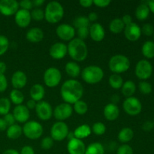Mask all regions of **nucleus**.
<instances>
[{
    "mask_svg": "<svg viewBox=\"0 0 154 154\" xmlns=\"http://www.w3.org/2000/svg\"><path fill=\"white\" fill-rule=\"evenodd\" d=\"M62 99L66 103L72 105L81 100L84 95V87L78 81L70 79L65 81L60 89Z\"/></svg>",
    "mask_w": 154,
    "mask_h": 154,
    "instance_id": "obj_1",
    "label": "nucleus"
},
{
    "mask_svg": "<svg viewBox=\"0 0 154 154\" xmlns=\"http://www.w3.org/2000/svg\"><path fill=\"white\" fill-rule=\"evenodd\" d=\"M69 57L76 62H82L87 59L88 48L83 40L78 38L72 39L67 46Z\"/></svg>",
    "mask_w": 154,
    "mask_h": 154,
    "instance_id": "obj_2",
    "label": "nucleus"
},
{
    "mask_svg": "<svg viewBox=\"0 0 154 154\" xmlns=\"http://www.w3.org/2000/svg\"><path fill=\"white\" fill-rule=\"evenodd\" d=\"M64 16V8L60 2L56 1L50 2L45 10V19L49 23H57Z\"/></svg>",
    "mask_w": 154,
    "mask_h": 154,
    "instance_id": "obj_3",
    "label": "nucleus"
},
{
    "mask_svg": "<svg viewBox=\"0 0 154 154\" xmlns=\"http://www.w3.org/2000/svg\"><path fill=\"white\" fill-rule=\"evenodd\" d=\"M108 66L113 73L119 75L129 70L130 68V60L126 56L117 54L110 59Z\"/></svg>",
    "mask_w": 154,
    "mask_h": 154,
    "instance_id": "obj_4",
    "label": "nucleus"
},
{
    "mask_svg": "<svg viewBox=\"0 0 154 154\" xmlns=\"http://www.w3.org/2000/svg\"><path fill=\"white\" fill-rule=\"evenodd\" d=\"M81 77L87 84H96L103 79L104 72L99 66H90L83 69Z\"/></svg>",
    "mask_w": 154,
    "mask_h": 154,
    "instance_id": "obj_5",
    "label": "nucleus"
},
{
    "mask_svg": "<svg viewBox=\"0 0 154 154\" xmlns=\"http://www.w3.org/2000/svg\"><path fill=\"white\" fill-rule=\"evenodd\" d=\"M23 133L30 140L38 139L43 134V127L37 121H28L23 126Z\"/></svg>",
    "mask_w": 154,
    "mask_h": 154,
    "instance_id": "obj_6",
    "label": "nucleus"
},
{
    "mask_svg": "<svg viewBox=\"0 0 154 154\" xmlns=\"http://www.w3.org/2000/svg\"><path fill=\"white\" fill-rule=\"evenodd\" d=\"M62 79L61 72L55 67L48 68L44 74V82L47 87L54 88L60 84Z\"/></svg>",
    "mask_w": 154,
    "mask_h": 154,
    "instance_id": "obj_7",
    "label": "nucleus"
},
{
    "mask_svg": "<svg viewBox=\"0 0 154 154\" xmlns=\"http://www.w3.org/2000/svg\"><path fill=\"white\" fill-rule=\"evenodd\" d=\"M69 132V126L65 122L58 121L51 129V137L54 141H62L66 138Z\"/></svg>",
    "mask_w": 154,
    "mask_h": 154,
    "instance_id": "obj_8",
    "label": "nucleus"
},
{
    "mask_svg": "<svg viewBox=\"0 0 154 154\" xmlns=\"http://www.w3.org/2000/svg\"><path fill=\"white\" fill-rule=\"evenodd\" d=\"M135 72L137 78L142 81H146L152 75L153 66L148 60H141L136 64Z\"/></svg>",
    "mask_w": 154,
    "mask_h": 154,
    "instance_id": "obj_9",
    "label": "nucleus"
},
{
    "mask_svg": "<svg viewBox=\"0 0 154 154\" xmlns=\"http://www.w3.org/2000/svg\"><path fill=\"white\" fill-rule=\"evenodd\" d=\"M123 108L129 115L137 116L141 112L142 105L139 99L132 96L125 99L123 103Z\"/></svg>",
    "mask_w": 154,
    "mask_h": 154,
    "instance_id": "obj_10",
    "label": "nucleus"
},
{
    "mask_svg": "<svg viewBox=\"0 0 154 154\" xmlns=\"http://www.w3.org/2000/svg\"><path fill=\"white\" fill-rule=\"evenodd\" d=\"M56 34L61 40L66 42H71L75 38L76 31L75 27L67 23H63L59 25L56 29Z\"/></svg>",
    "mask_w": 154,
    "mask_h": 154,
    "instance_id": "obj_11",
    "label": "nucleus"
},
{
    "mask_svg": "<svg viewBox=\"0 0 154 154\" xmlns=\"http://www.w3.org/2000/svg\"><path fill=\"white\" fill-rule=\"evenodd\" d=\"M35 112L38 117L43 121L49 120L53 116V108L51 104L45 101L37 102Z\"/></svg>",
    "mask_w": 154,
    "mask_h": 154,
    "instance_id": "obj_12",
    "label": "nucleus"
},
{
    "mask_svg": "<svg viewBox=\"0 0 154 154\" xmlns=\"http://www.w3.org/2000/svg\"><path fill=\"white\" fill-rule=\"evenodd\" d=\"M72 113H73V108L72 105L66 102L57 105L53 111L54 117L59 121H63L66 119H69L72 115Z\"/></svg>",
    "mask_w": 154,
    "mask_h": 154,
    "instance_id": "obj_13",
    "label": "nucleus"
},
{
    "mask_svg": "<svg viewBox=\"0 0 154 154\" xmlns=\"http://www.w3.org/2000/svg\"><path fill=\"white\" fill-rule=\"evenodd\" d=\"M19 2L15 0H1L0 13L4 16L14 15L19 10Z\"/></svg>",
    "mask_w": 154,
    "mask_h": 154,
    "instance_id": "obj_14",
    "label": "nucleus"
},
{
    "mask_svg": "<svg viewBox=\"0 0 154 154\" xmlns=\"http://www.w3.org/2000/svg\"><path fill=\"white\" fill-rule=\"evenodd\" d=\"M124 35L126 39L130 42H136L141 35V29L135 23L132 22L129 25L126 26L124 29Z\"/></svg>",
    "mask_w": 154,
    "mask_h": 154,
    "instance_id": "obj_15",
    "label": "nucleus"
},
{
    "mask_svg": "<svg viewBox=\"0 0 154 154\" xmlns=\"http://www.w3.org/2000/svg\"><path fill=\"white\" fill-rule=\"evenodd\" d=\"M68 54L67 45L62 42H57L51 45L49 50V54L54 60H62Z\"/></svg>",
    "mask_w": 154,
    "mask_h": 154,
    "instance_id": "obj_16",
    "label": "nucleus"
},
{
    "mask_svg": "<svg viewBox=\"0 0 154 154\" xmlns=\"http://www.w3.org/2000/svg\"><path fill=\"white\" fill-rule=\"evenodd\" d=\"M32 20L29 11L20 9L14 14V21L20 28H26L29 25Z\"/></svg>",
    "mask_w": 154,
    "mask_h": 154,
    "instance_id": "obj_17",
    "label": "nucleus"
},
{
    "mask_svg": "<svg viewBox=\"0 0 154 154\" xmlns=\"http://www.w3.org/2000/svg\"><path fill=\"white\" fill-rule=\"evenodd\" d=\"M13 115L16 121L20 123H26L28 122L30 117L29 110L26 108V105H17L13 111Z\"/></svg>",
    "mask_w": 154,
    "mask_h": 154,
    "instance_id": "obj_18",
    "label": "nucleus"
},
{
    "mask_svg": "<svg viewBox=\"0 0 154 154\" xmlns=\"http://www.w3.org/2000/svg\"><path fill=\"white\" fill-rule=\"evenodd\" d=\"M89 35L92 40L96 42H102L105 36V31L104 27L99 23H95L90 26Z\"/></svg>",
    "mask_w": 154,
    "mask_h": 154,
    "instance_id": "obj_19",
    "label": "nucleus"
},
{
    "mask_svg": "<svg viewBox=\"0 0 154 154\" xmlns=\"http://www.w3.org/2000/svg\"><path fill=\"white\" fill-rule=\"evenodd\" d=\"M67 150L69 154H84L86 146L82 140L75 138L69 141L67 144Z\"/></svg>",
    "mask_w": 154,
    "mask_h": 154,
    "instance_id": "obj_20",
    "label": "nucleus"
},
{
    "mask_svg": "<svg viewBox=\"0 0 154 154\" xmlns=\"http://www.w3.org/2000/svg\"><path fill=\"white\" fill-rule=\"evenodd\" d=\"M27 77L26 75L22 71H17L13 74L11 77V84L16 90L22 89L26 85Z\"/></svg>",
    "mask_w": 154,
    "mask_h": 154,
    "instance_id": "obj_21",
    "label": "nucleus"
},
{
    "mask_svg": "<svg viewBox=\"0 0 154 154\" xmlns=\"http://www.w3.org/2000/svg\"><path fill=\"white\" fill-rule=\"evenodd\" d=\"M104 116L108 121H114L120 115V109L114 103H109L104 108Z\"/></svg>",
    "mask_w": 154,
    "mask_h": 154,
    "instance_id": "obj_22",
    "label": "nucleus"
},
{
    "mask_svg": "<svg viewBox=\"0 0 154 154\" xmlns=\"http://www.w3.org/2000/svg\"><path fill=\"white\" fill-rule=\"evenodd\" d=\"M26 38L27 41L31 43H38L44 38V32L42 29L38 27L31 28L26 34Z\"/></svg>",
    "mask_w": 154,
    "mask_h": 154,
    "instance_id": "obj_23",
    "label": "nucleus"
},
{
    "mask_svg": "<svg viewBox=\"0 0 154 154\" xmlns=\"http://www.w3.org/2000/svg\"><path fill=\"white\" fill-rule=\"evenodd\" d=\"M29 93L30 96H31V99H32L36 102H41L45 96V89L41 84H34L30 89Z\"/></svg>",
    "mask_w": 154,
    "mask_h": 154,
    "instance_id": "obj_24",
    "label": "nucleus"
},
{
    "mask_svg": "<svg viewBox=\"0 0 154 154\" xmlns=\"http://www.w3.org/2000/svg\"><path fill=\"white\" fill-rule=\"evenodd\" d=\"M150 9L147 2H142L137 7L135 10V17L140 21L145 20L150 14Z\"/></svg>",
    "mask_w": 154,
    "mask_h": 154,
    "instance_id": "obj_25",
    "label": "nucleus"
},
{
    "mask_svg": "<svg viewBox=\"0 0 154 154\" xmlns=\"http://www.w3.org/2000/svg\"><path fill=\"white\" fill-rule=\"evenodd\" d=\"M75 137L78 139L82 140L90 136L92 133L91 128L87 124H83L77 127L74 131Z\"/></svg>",
    "mask_w": 154,
    "mask_h": 154,
    "instance_id": "obj_26",
    "label": "nucleus"
},
{
    "mask_svg": "<svg viewBox=\"0 0 154 154\" xmlns=\"http://www.w3.org/2000/svg\"><path fill=\"white\" fill-rule=\"evenodd\" d=\"M23 134V129L20 125L14 124L8 126L6 132V135L9 139L16 140L19 138Z\"/></svg>",
    "mask_w": 154,
    "mask_h": 154,
    "instance_id": "obj_27",
    "label": "nucleus"
},
{
    "mask_svg": "<svg viewBox=\"0 0 154 154\" xmlns=\"http://www.w3.org/2000/svg\"><path fill=\"white\" fill-rule=\"evenodd\" d=\"M134 137V132L129 127H125L120 131L117 135V138L121 143L126 144L132 141Z\"/></svg>",
    "mask_w": 154,
    "mask_h": 154,
    "instance_id": "obj_28",
    "label": "nucleus"
},
{
    "mask_svg": "<svg viewBox=\"0 0 154 154\" xmlns=\"http://www.w3.org/2000/svg\"><path fill=\"white\" fill-rule=\"evenodd\" d=\"M66 74L71 78H77L81 73V68L79 65L75 62H69L66 63L65 67Z\"/></svg>",
    "mask_w": 154,
    "mask_h": 154,
    "instance_id": "obj_29",
    "label": "nucleus"
},
{
    "mask_svg": "<svg viewBox=\"0 0 154 154\" xmlns=\"http://www.w3.org/2000/svg\"><path fill=\"white\" fill-rule=\"evenodd\" d=\"M121 92L124 96L126 98L132 97L135 93L136 90V85L132 81H127L123 83V86L121 87Z\"/></svg>",
    "mask_w": 154,
    "mask_h": 154,
    "instance_id": "obj_30",
    "label": "nucleus"
},
{
    "mask_svg": "<svg viewBox=\"0 0 154 154\" xmlns=\"http://www.w3.org/2000/svg\"><path fill=\"white\" fill-rule=\"evenodd\" d=\"M125 25L120 18H115L112 20L109 24L110 31L114 34H119L124 30Z\"/></svg>",
    "mask_w": 154,
    "mask_h": 154,
    "instance_id": "obj_31",
    "label": "nucleus"
},
{
    "mask_svg": "<svg viewBox=\"0 0 154 154\" xmlns=\"http://www.w3.org/2000/svg\"><path fill=\"white\" fill-rule=\"evenodd\" d=\"M143 56L147 59H153L154 57V42L152 41H147L144 43L141 48Z\"/></svg>",
    "mask_w": 154,
    "mask_h": 154,
    "instance_id": "obj_32",
    "label": "nucleus"
},
{
    "mask_svg": "<svg viewBox=\"0 0 154 154\" xmlns=\"http://www.w3.org/2000/svg\"><path fill=\"white\" fill-rule=\"evenodd\" d=\"M84 154H105V148L101 143H92L86 148Z\"/></svg>",
    "mask_w": 154,
    "mask_h": 154,
    "instance_id": "obj_33",
    "label": "nucleus"
},
{
    "mask_svg": "<svg viewBox=\"0 0 154 154\" xmlns=\"http://www.w3.org/2000/svg\"><path fill=\"white\" fill-rule=\"evenodd\" d=\"M10 100L16 105H22L24 101V95L20 90L14 89L10 93Z\"/></svg>",
    "mask_w": 154,
    "mask_h": 154,
    "instance_id": "obj_34",
    "label": "nucleus"
},
{
    "mask_svg": "<svg viewBox=\"0 0 154 154\" xmlns=\"http://www.w3.org/2000/svg\"><path fill=\"white\" fill-rule=\"evenodd\" d=\"M109 81L110 86L113 89H115V90H118V89L121 88L123 83H124L122 77L120 75H117V74H112L109 77V81Z\"/></svg>",
    "mask_w": 154,
    "mask_h": 154,
    "instance_id": "obj_35",
    "label": "nucleus"
},
{
    "mask_svg": "<svg viewBox=\"0 0 154 154\" xmlns=\"http://www.w3.org/2000/svg\"><path fill=\"white\" fill-rule=\"evenodd\" d=\"M73 110L78 115H84L88 111V105L84 101L79 100L74 104Z\"/></svg>",
    "mask_w": 154,
    "mask_h": 154,
    "instance_id": "obj_36",
    "label": "nucleus"
},
{
    "mask_svg": "<svg viewBox=\"0 0 154 154\" xmlns=\"http://www.w3.org/2000/svg\"><path fill=\"white\" fill-rule=\"evenodd\" d=\"M73 24L75 29L77 28L78 29L84 27H90V21L86 16H79L76 17L74 20Z\"/></svg>",
    "mask_w": 154,
    "mask_h": 154,
    "instance_id": "obj_37",
    "label": "nucleus"
},
{
    "mask_svg": "<svg viewBox=\"0 0 154 154\" xmlns=\"http://www.w3.org/2000/svg\"><path fill=\"white\" fill-rule=\"evenodd\" d=\"M11 109V101L8 98L0 99V115H6Z\"/></svg>",
    "mask_w": 154,
    "mask_h": 154,
    "instance_id": "obj_38",
    "label": "nucleus"
},
{
    "mask_svg": "<svg viewBox=\"0 0 154 154\" xmlns=\"http://www.w3.org/2000/svg\"><path fill=\"white\" fill-rule=\"evenodd\" d=\"M92 131L96 135H102L106 132V126L102 122H97L92 126Z\"/></svg>",
    "mask_w": 154,
    "mask_h": 154,
    "instance_id": "obj_39",
    "label": "nucleus"
},
{
    "mask_svg": "<svg viewBox=\"0 0 154 154\" xmlns=\"http://www.w3.org/2000/svg\"><path fill=\"white\" fill-rule=\"evenodd\" d=\"M138 89L142 94L147 95L151 93L153 87L149 82L146 81H142L138 84Z\"/></svg>",
    "mask_w": 154,
    "mask_h": 154,
    "instance_id": "obj_40",
    "label": "nucleus"
},
{
    "mask_svg": "<svg viewBox=\"0 0 154 154\" xmlns=\"http://www.w3.org/2000/svg\"><path fill=\"white\" fill-rule=\"evenodd\" d=\"M9 47V41L6 36L0 35V56L6 53Z\"/></svg>",
    "mask_w": 154,
    "mask_h": 154,
    "instance_id": "obj_41",
    "label": "nucleus"
},
{
    "mask_svg": "<svg viewBox=\"0 0 154 154\" xmlns=\"http://www.w3.org/2000/svg\"><path fill=\"white\" fill-rule=\"evenodd\" d=\"M32 19L35 21H41L45 19V11L41 8H35L30 12Z\"/></svg>",
    "mask_w": 154,
    "mask_h": 154,
    "instance_id": "obj_42",
    "label": "nucleus"
},
{
    "mask_svg": "<svg viewBox=\"0 0 154 154\" xmlns=\"http://www.w3.org/2000/svg\"><path fill=\"white\" fill-rule=\"evenodd\" d=\"M53 146H54V140L52 139L51 137H45L41 141V147L43 150H50Z\"/></svg>",
    "mask_w": 154,
    "mask_h": 154,
    "instance_id": "obj_43",
    "label": "nucleus"
},
{
    "mask_svg": "<svg viewBox=\"0 0 154 154\" xmlns=\"http://www.w3.org/2000/svg\"><path fill=\"white\" fill-rule=\"evenodd\" d=\"M117 154H134L133 149L128 144H123L117 149Z\"/></svg>",
    "mask_w": 154,
    "mask_h": 154,
    "instance_id": "obj_44",
    "label": "nucleus"
},
{
    "mask_svg": "<svg viewBox=\"0 0 154 154\" xmlns=\"http://www.w3.org/2000/svg\"><path fill=\"white\" fill-rule=\"evenodd\" d=\"M141 29V33L146 36H151L154 34V28L150 23H146Z\"/></svg>",
    "mask_w": 154,
    "mask_h": 154,
    "instance_id": "obj_45",
    "label": "nucleus"
},
{
    "mask_svg": "<svg viewBox=\"0 0 154 154\" xmlns=\"http://www.w3.org/2000/svg\"><path fill=\"white\" fill-rule=\"evenodd\" d=\"M89 28L90 27H84V28H81L78 29V38L84 41V39L87 38L89 35Z\"/></svg>",
    "mask_w": 154,
    "mask_h": 154,
    "instance_id": "obj_46",
    "label": "nucleus"
},
{
    "mask_svg": "<svg viewBox=\"0 0 154 154\" xmlns=\"http://www.w3.org/2000/svg\"><path fill=\"white\" fill-rule=\"evenodd\" d=\"M19 6L21 8V9L29 11L33 7L32 1H30V0H23V1L19 2Z\"/></svg>",
    "mask_w": 154,
    "mask_h": 154,
    "instance_id": "obj_47",
    "label": "nucleus"
},
{
    "mask_svg": "<svg viewBox=\"0 0 154 154\" xmlns=\"http://www.w3.org/2000/svg\"><path fill=\"white\" fill-rule=\"evenodd\" d=\"M3 119H4L5 122L6 124H7L8 127V126H12V125L15 124V121H16V120H15L13 114L8 113V114H7L6 115L4 116Z\"/></svg>",
    "mask_w": 154,
    "mask_h": 154,
    "instance_id": "obj_48",
    "label": "nucleus"
},
{
    "mask_svg": "<svg viewBox=\"0 0 154 154\" xmlns=\"http://www.w3.org/2000/svg\"><path fill=\"white\" fill-rule=\"evenodd\" d=\"M8 87V81L5 75H0V93H3Z\"/></svg>",
    "mask_w": 154,
    "mask_h": 154,
    "instance_id": "obj_49",
    "label": "nucleus"
},
{
    "mask_svg": "<svg viewBox=\"0 0 154 154\" xmlns=\"http://www.w3.org/2000/svg\"><path fill=\"white\" fill-rule=\"evenodd\" d=\"M111 3V0H94L93 1V4L99 8H106Z\"/></svg>",
    "mask_w": 154,
    "mask_h": 154,
    "instance_id": "obj_50",
    "label": "nucleus"
},
{
    "mask_svg": "<svg viewBox=\"0 0 154 154\" xmlns=\"http://www.w3.org/2000/svg\"><path fill=\"white\" fill-rule=\"evenodd\" d=\"M154 127V123L151 121H146L144 122V124L142 125V129L145 132H150Z\"/></svg>",
    "mask_w": 154,
    "mask_h": 154,
    "instance_id": "obj_51",
    "label": "nucleus"
},
{
    "mask_svg": "<svg viewBox=\"0 0 154 154\" xmlns=\"http://www.w3.org/2000/svg\"><path fill=\"white\" fill-rule=\"evenodd\" d=\"M20 154H35L34 149L31 146H24L21 149Z\"/></svg>",
    "mask_w": 154,
    "mask_h": 154,
    "instance_id": "obj_52",
    "label": "nucleus"
},
{
    "mask_svg": "<svg viewBox=\"0 0 154 154\" xmlns=\"http://www.w3.org/2000/svg\"><path fill=\"white\" fill-rule=\"evenodd\" d=\"M81 6L83 8H90L93 5V0H81L79 2Z\"/></svg>",
    "mask_w": 154,
    "mask_h": 154,
    "instance_id": "obj_53",
    "label": "nucleus"
},
{
    "mask_svg": "<svg viewBox=\"0 0 154 154\" xmlns=\"http://www.w3.org/2000/svg\"><path fill=\"white\" fill-rule=\"evenodd\" d=\"M121 20L122 21H123V23H124L125 26L129 25V24H130L131 23H132V18L129 14H125L124 16L122 17Z\"/></svg>",
    "mask_w": 154,
    "mask_h": 154,
    "instance_id": "obj_54",
    "label": "nucleus"
},
{
    "mask_svg": "<svg viewBox=\"0 0 154 154\" xmlns=\"http://www.w3.org/2000/svg\"><path fill=\"white\" fill-rule=\"evenodd\" d=\"M36 105H37V102H35L32 99H30V100L27 101L26 106V108H28L29 110H33L35 109Z\"/></svg>",
    "mask_w": 154,
    "mask_h": 154,
    "instance_id": "obj_55",
    "label": "nucleus"
},
{
    "mask_svg": "<svg viewBox=\"0 0 154 154\" xmlns=\"http://www.w3.org/2000/svg\"><path fill=\"white\" fill-rule=\"evenodd\" d=\"M98 17H98V14L96 12H91V13L89 14V15L87 16V18H88L90 22H95L96 20H97Z\"/></svg>",
    "mask_w": 154,
    "mask_h": 154,
    "instance_id": "obj_56",
    "label": "nucleus"
},
{
    "mask_svg": "<svg viewBox=\"0 0 154 154\" xmlns=\"http://www.w3.org/2000/svg\"><path fill=\"white\" fill-rule=\"evenodd\" d=\"M7 69V66L4 62H0V75H5Z\"/></svg>",
    "mask_w": 154,
    "mask_h": 154,
    "instance_id": "obj_57",
    "label": "nucleus"
},
{
    "mask_svg": "<svg viewBox=\"0 0 154 154\" xmlns=\"http://www.w3.org/2000/svg\"><path fill=\"white\" fill-rule=\"evenodd\" d=\"M8 129V126L4 119L0 118V131H5Z\"/></svg>",
    "mask_w": 154,
    "mask_h": 154,
    "instance_id": "obj_58",
    "label": "nucleus"
},
{
    "mask_svg": "<svg viewBox=\"0 0 154 154\" xmlns=\"http://www.w3.org/2000/svg\"><path fill=\"white\" fill-rule=\"evenodd\" d=\"M45 2V0H34L32 1V5L33 6H35V7H39V6H42Z\"/></svg>",
    "mask_w": 154,
    "mask_h": 154,
    "instance_id": "obj_59",
    "label": "nucleus"
},
{
    "mask_svg": "<svg viewBox=\"0 0 154 154\" xmlns=\"http://www.w3.org/2000/svg\"><path fill=\"white\" fill-rule=\"evenodd\" d=\"M2 154H20V153L14 149H8V150H5Z\"/></svg>",
    "mask_w": 154,
    "mask_h": 154,
    "instance_id": "obj_60",
    "label": "nucleus"
},
{
    "mask_svg": "<svg viewBox=\"0 0 154 154\" xmlns=\"http://www.w3.org/2000/svg\"><path fill=\"white\" fill-rule=\"evenodd\" d=\"M147 5H148L150 11L154 14V0H150V1L147 2Z\"/></svg>",
    "mask_w": 154,
    "mask_h": 154,
    "instance_id": "obj_61",
    "label": "nucleus"
},
{
    "mask_svg": "<svg viewBox=\"0 0 154 154\" xmlns=\"http://www.w3.org/2000/svg\"><path fill=\"white\" fill-rule=\"evenodd\" d=\"M66 138L69 139V141H70V140L73 139V138H75V135H74V132H69V133H68V135Z\"/></svg>",
    "mask_w": 154,
    "mask_h": 154,
    "instance_id": "obj_62",
    "label": "nucleus"
},
{
    "mask_svg": "<svg viewBox=\"0 0 154 154\" xmlns=\"http://www.w3.org/2000/svg\"><path fill=\"white\" fill-rule=\"evenodd\" d=\"M153 123H154V121H153Z\"/></svg>",
    "mask_w": 154,
    "mask_h": 154,
    "instance_id": "obj_63",
    "label": "nucleus"
}]
</instances>
